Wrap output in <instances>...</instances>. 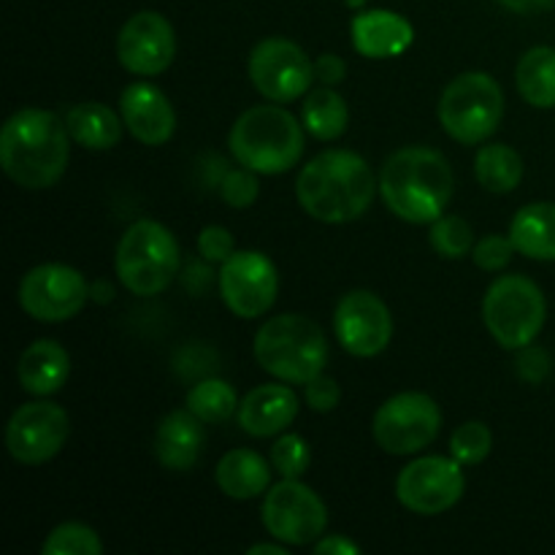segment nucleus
I'll use <instances>...</instances> for the list:
<instances>
[{"label":"nucleus","mask_w":555,"mask_h":555,"mask_svg":"<svg viewBox=\"0 0 555 555\" xmlns=\"http://www.w3.org/2000/svg\"><path fill=\"white\" fill-rule=\"evenodd\" d=\"M228 146L238 166L276 177L301 160L304 128L282 106H253L233 122Z\"/></svg>","instance_id":"obj_5"},{"label":"nucleus","mask_w":555,"mask_h":555,"mask_svg":"<svg viewBox=\"0 0 555 555\" xmlns=\"http://www.w3.org/2000/svg\"><path fill=\"white\" fill-rule=\"evenodd\" d=\"M70 434L68 412L52 401H27L5 426V448L16 464L38 466L65 448Z\"/></svg>","instance_id":"obj_13"},{"label":"nucleus","mask_w":555,"mask_h":555,"mask_svg":"<svg viewBox=\"0 0 555 555\" xmlns=\"http://www.w3.org/2000/svg\"><path fill=\"white\" fill-rule=\"evenodd\" d=\"M43 555H101L103 542L90 526L60 524L41 545Z\"/></svg>","instance_id":"obj_31"},{"label":"nucleus","mask_w":555,"mask_h":555,"mask_svg":"<svg viewBox=\"0 0 555 555\" xmlns=\"http://www.w3.org/2000/svg\"><path fill=\"white\" fill-rule=\"evenodd\" d=\"M455 459L426 455L401 469L396 480V496L415 515H442L461 502L466 477Z\"/></svg>","instance_id":"obj_14"},{"label":"nucleus","mask_w":555,"mask_h":555,"mask_svg":"<svg viewBox=\"0 0 555 555\" xmlns=\"http://www.w3.org/2000/svg\"><path fill=\"white\" fill-rule=\"evenodd\" d=\"M515 85L524 101L534 108L555 106V49L534 47L520 57Z\"/></svg>","instance_id":"obj_26"},{"label":"nucleus","mask_w":555,"mask_h":555,"mask_svg":"<svg viewBox=\"0 0 555 555\" xmlns=\"http://www.w3.org/2000/svg\"><path fill=\"white\" fill-rule=\"evenodd\" d=\"M304 399H307L309 410L331 412L339 406L341 388L336 385V379L325 377V374H318V377L309 379V383L304 385Z\"/></svg>","instance_id":"obj_37"},{"label":"nucleus","mask_w":555,"mask_h":555,"mask_svg":"<svg viewBox=\"0 0 555 555\" xmlns=\"http://www.w3.org/2000/svg\"><path fill=\"white\" fill-rule=\"evenodd\" d=\"M334 331L339 345L356 358H374L393 339V318L379 296L352 291L334 312Z\"/></svg>","instance_id":"obj_16"},{"label":"nucleus","mask_w":555,"mask_h":555,"mask_svg":"<svg viewBox=\"0 0 555 555\" xmlns=\"http://www.w3.org/2000/svg\"><path fill=\"white\" fill-rule=\"evenodd\" d=\"M68 125L47 108H20L0 128V168L25 190H47L68 168Z\"/></svg>","instance_id":"obj_1"},{"label":"nucleus","mask_w":555,"mask_h":555,"mask_svg":"<svg viewBox=\"0 0 555 555\" xmlns=\"http://www.w3.org/2000/svg\"><path fill=\"white\" fill-rule=\"evenodd\" d=\"M65 125H68V133L76 144L85 146V150L103 152L119 144L125 122L106 103L85 101L70 108L68 117H65Z\"/></svg>","instance_id":"obj_24"},{"label":"nucleus","mask_w":555,"mask_h":555,"mask_svg":"<svg viewBox=\"0 0 555 555\" xmlns=\"http://www.w3.org/2000/svg\"><path fill=\"white\" fill-rule=\"evenodd\" d=\"M70 374V358L63 345L52 339H38L27 347L16 363V379H20L22 390L30 396H52L68 383Z\"/></svg>","instance_id":"obj_22"},{"label":"nucleus","mask_w":555,"mask_h":555,"mask_svg":"<svg viewBox=\"0 0 555 555\" xmlns=\"http://www.w3.org/2000/svg\"><path fill=\"white\" fill-rule=\"evenodd\" d=\"M379 184L361 155L350 150H325L301 168L296 198L320 222H352L372 206Z\"/></svg>","instance_id":"obj_2"},{"label":"nucleus","mask_w":555,"mask_h":555,"mask_svg":"<svg viewBox=\"0 0 555 555\" xmlns=\"http://www.w3.org/2000/svg\"><path fill=\"white\" fill-rule=\"evenodd\" d=\"M119 117L135 141L146 146H163L177 130V112L171 101L150 81L125 87L119 98Z\"/></svg>","instance_id":"obj_18"},{"label":"nucleus","mask_w":555,"mask_h":555,"mask_svg":"<svg viewBox=\"0 0 555 555\" xmlns=\"http://www.w3.org/2000/svg\"><path fill=\"white\" fill-rule=\"evenodd\" d=\"M314 76H318L325 87H336L345 81L347 63L339 54H323V57H318V63H314Z\"/></svg>","instance_id":"obj_39"},{"label":"nucleus","mask_w":555,"mask_h":555,"mask_svg":"<svg viewBox=\"0 0 555 555\" xmlns=\"http://www.w3.org/2000/svg\"><path fill=\"white\" fill-rule=\"evenodd\" d=\"M92 296H95V301L106 304V301H112V298H114V291H112V285L106 287V282H98V285L92 287Z\"/></svg>","instance_id":"obj_43"},{"label":"nucleus","mask_w":555,"mask_h":555,"mask_svg":"<svg viewBox=\"0 0 555 555\" xmlns=\"http://www.w3.org/2000/svg\"><path fill=\"white\" fill-rule=\"evenodd\" d=\"M304 128L314 135L318 141H336L350 125V112L347 103L334 87H320L312 90L304 101Z\"/></svg>","instance_id":"obj_27"},{"label":"nucleus","mask_w":555,"mask_h":555,"mask_svg":"<svg viewBox=\"0 0 555 555\" xmlns=\"http://www.w3.org/2000/svg\"><path fill=\"white\" fill-rule=\"evenodd\" d=\"M442 428L439 404L426 393H399L374 415V439L390 455H415L426 450Z\"/></svg>","instance_id":"obj_10"},{"label":"nucleus","mask_w":555,"mask_h":555,"mask_svg":"<svg viewBox=\"0 0 555 555\" xmlns=\"http://www.w3.org/2000/svg\"><path fill=\"white\" fill-rule=\"evenodd\" d=\"M513 253H518L509 236H486L475 244L472 249V258L480 266L482 271H502L507 269V263L513 260Z\"/></svg>","instance_id":"obj_35"},{"label":"nucleus","mask_w":555,"mask_h":555,"mask_svg":"<svg viewBox=\"0 0 555 555\" xmlns=\"http://www.w3.org/2000/svg\"><path fill=\"white\" fill-rule=\"evenodd\" d=\"M198 253L206 263H225L233 253H236V242H233L231 231L222 225H206L198 233Z\"/></svg>","instance_id":"obj_36"},{"label":"nucleus","mask_w":555,"mask_h":555,"mask_svg":"<svg viewBox=\"0 0 555 555\" xmlns=\"http://www.w3.org/2000/svg\"><path fill=\"white\" fill-rule=\"evenodd\" d=\"M247 553L249 555H287V547L285 542H282V545H253Z\"/></svg>","instance_id":"obj_42"},{"label":"nucleus","mask_w":555,"mask_h":555,"mask_svg":"<svg viewBox=\"0 0 555 555\" xmlns=\"http://www.w3.org/2000/svg\"><path fill=\"white\" fill-rule=\"evenodd\" d=\"M242 401L236 390L222 379H204L188 393V410L204 423H225L233 412H238Z\"/></svg>","instance_id":"obj_29"},{"label":"nucleus","mask_w":555,"mask_h":555,"mask_svg":"<svg viewBox=\"0 0 555 555\" xmlns=\"http://www.w3.org/2000/svg\"><path fill=\"white\" fill-rule=\"evenodd\" d=\"M499 3L507 5L509 11H518V14H531V11L555 9V0H499Z\"/></svg>","instance_id":"obj_41"},{"label":"nucleus","mask_w":555,"mask_h":555,"mask_svg":"<svg viewBox=\"0 0 555 555\" xmlns=\"http://www.w3.org/2000/svg\"><path fill=\"white\" fill-rule=\"evenodd\" d=\"M280 293V274L269 255L238 249L220 269V296L236 318L253 320L269 312Z\"/></svg>","instance_id":"obj_15"},{"label":"nucleus","mask_w":555,"mask_h":555,"mask_svg":"<svg viewBox=\"0 0 555 555\" xmlns=\"http://www.w3.org/2000/svg\"><path fill=\"white\" fill-rule=\"evenodd\" d=\"M215 480L225 496L236 499V502H249V499H258L260 493L269 491L271 466L255 450L238 448L222 455Z\"/></svg>","instance_id":"obj_23"},{"label":"nucleus","mask_w":555,"mask_h":555,"mask_svg":"<svg viewBox=\"0 0 555 555\" xmlns=\"http://www.w3.org/2000/svg\"><path fill=\"white\" fill-rule=\"evenodd\" d=\"M347 5H350V9H363V5H366V0H345Z\"/></svg>","instance_id":"obj_44"},{"label":"nucleus","mask_w":555,"mask_h":555,"mask_svg":"<svg viewBox=\"0 0 555 555\" xmlns=\"http://www.w3.org/2000/svg\"><path fill=\"white\" fill-rule=\"evenodd\" d=\"M253 352L266 374L287 385H307L328 363V341L320 325L293 312L266 320L255 334Z\"/></svg>","instance_id":"obj_4"},{"label":"nucleus","mask_w":555,"mask_h":555,"mask_svg":"<svg viewBox=\"0 0 555 555\" xmlns=\"http://www.w3.org/2000/svg\"><path fill=\"white\" fill-rule=\"evenodd\" d=\"M258 179L249 168H231L220 182V195L233 209H249L258 201Z\"/></svg>","instance_id":"obj_34"},{"label":"nucleus","mask_w":555,"mask_h":555,"mask_svg":"<svg viewBox=\"0 0 555 555\" xmlns=\"http://www.w3.org/2000/svg\"><path fill=\"white\" fill-rule=\"evenodd\" d=\"M114 269L133 296H160L179 274L177 238L155 220L133 222L119 238Z\"/></svg>","instance_id":"obj_6"},{"label":"nucleus","mask_w":555,"mask_h":555,"mask_svg":"<svg viewBox=\"0 0 555 555\" xmlns=\"http://www.w3.org/2000/svg\"><path fill=\"white\" fill-rule=\"evenodd\" d=\"M117 57L135 76H157L177 57V33L157 11H139L117 36Z\"/></svg>","instance_id":"obj_17"},{"label":"nucleus","mask_w":555,"mask_h":555,"mask_svg":"<svg viewBox=\"0 0 555 555\" xmlns=\"http://www.w3.org/2000/svg\"><path fill=\"white\" fill-rule=\"evenodd\" d=\"M92 287L74 266L41 263L20 282V307L38 323H65L90 301Z\"/></svg>","instance_id":"obj_11"},{"label":"nucleus","mask_w":555,"mask_h":555,"mask_svg":"<svg viewBox=\"0 0 555 555\" xmlns=\"http://www.w3.org/2000/svg\"><path fill=\"white\" fill-rule=\"evenodd\" d=\"M493 448V434L486 423L469 421L464 426L455 428L453 439H450V455H453L459 464L475 466L480 461L488 459Z\"/></svg>","instance_id":"obj_32"},{"label":"nucleus","mask_w":555,"mask_h":555,"mask_svg":"<svg viewBox=\"0 0 555 555\" xmlns=\"http://www.w3.org/2000/svg\"><path fill=\"white\" fill-rule=\"evenodd\" d=\"M249 79L269 101L291 103L309 92L318 76L314 63L298 43L287 38H266L249 54Z\"/></svg>","instance_id":"obj_12"},{"label":"nucleus","mask_w":555,"mask_h":555,"mask_svg":"<svg viewBox=\"0 0 555 555\" xmlns=\"http://www.w3.org/2000/svg\"><path fill=\"white\" fill-rule=\"evenodd\" d=\"M260 518H263L266 531L276 542L304 547L314 545L325 534L328 509H325L323 499L301 480L282 477V482L266 491Z\"/></svg>","instance_id":"obj_9"},{"label":"nucleus","mask_w":555,"mask_h":555,"mask_svg":"<svg viewBox=\"0 0 555 555\" xmlns=\"http://www.w3.org/2000/svg\"><path fill=\"white\" fill-rule=\"evenodd\" d=\"M547 304L540 285L529 276L504 274L488 287L482 301V320L504 350H524L534 345L545 328Z\"/></svg>","instance_id":"obj_8"},{"label":"nucleus","mask_w":555,"mask_h":555,"mask_svg":"<svg viewBox=\"0 0 555 555\" xmlns=\"http://www.w3.org/2000/svg\"><path fill=\"white\" fill-rule=\"evenodd\" d=\"M352 47L358 54L372 60L399 57L415 41V27L410 20L388 9H369L352 20Z\"/></svg>","instance_id":"obj_19"},{"label":"nucleus","mask_w":555,"mask_h":555,"mask_svg":"<svg viewBox=\"0 0 555 555\" xmlns=\"http://www.w3.org/2000/svg\"><path fill=\"white\" fill-rule=\"evenodd\" d=\"M515 249L531 260H555V204H529L509 222Z\"/></svg>","instance_id":"obj_25"},{"label":"nucleus","mask_w":555,"mask_h":555,"mask_svg":"<svg viewBox=\"0 0 555 555\" xmlns=\"http://www.w3.org/2000/svg\"><path fill=\"white\" fill-rule=\"evenodd\" d=\"M455 177L448 157L431 146H404L385 160L379 195L396 217L406 222L439 220L453 198Z\"/></svg>","instance_id":"obj_3"},{"label":"nucleus","mask_w":555,"mask_h":555,"mask_svg":"<svg viewBox=\"0 0 555 555\" xmlns=\"http://www.w3.org/2000/svg\"><path fill=\"white\" fill-rule=\"evenodd\" d=\"M190 410L168 412L155 434V455L166 469L188 472L204 450V426Z\"/></svg>","instance_id":"obj_21"},{"label":"nucleus","mask_w":555,"mask_h":555,"mask_svg":"<svg viewBox=\"0 0 555 555\" xmlns=\"http://www.w3.org/2000/svg\"><path fill=\"white\" fill-rule=\"evenodd\" d=\"M518 374L531 385L542 383L551 374V356L540 350V347H524L518 358Z\"/></svg>","instance_id":"obj_38"},{"label":"nucleus","mask_w":555,"mask_h":555,"mask_svg":"<svg viewBox=\"0 0 555 555\" xmlns=\"http://www.w3.org/2000/svg\"><path fill=\"white\" fill-rule=\"evenodd\" d=\"M314 553L318 555H358L361 553V547H358L352 540H347V537L331 534V537H320V540L314 542Z\"/></svg>","instance_id":"obj_40"},{"label":"nucleus","mask_w":555,"mask_h":555,"mask_svg":"<svg viewBox=\"0 0 555 555\" xmlns=\"http://www.w3.org/2000/svg\"><path fill=\"white\" fill-rule=\"evenodd\" d=\"M475 177L488 193H513L524 179V157L507 144H486L475 157Z\"/></svg>","instance_id":"obj_28"},{"label":"nucleus","mask_w":555,"mask_h":555,"mask_svg":"<svg viewBox=\"0 0 555 555\" xmlns=\"http://www.w3.org/2000/svg\"><path fill=\"white\" fill-rule=\"evenodd\" d=\"M504 117V92L486 70L461 74L439 98V122L459 144H482L496 133Z\"/></svg>","instance_id":"obj_7"},{"label":"nucleus","mask_w":555,"mask_h":555,"mask_svg":"<svg viewBox=\"0 0 555 555\" xmlns=\"http://www.w3.org/2000/svg\"><path fill=\"white\" fill-rule=\"evenodd\" d=\"M309 461H312L309 444L298 434H282L274 442V448H271V466L285 480H298L309 469Z\"/></svg>","instance_id":"obj_33"},{"label":"nucleus","mask_w":555,"mask_h":555,"mask_svg":"<svg viewBox=\"0 0 555 555\" xmlns=\"http://www.w3.org/2000/svg\"><path fill=\"white\" fill-rule=\"evenodd\" d=\"M434 253H439L448 260H461L475 249V233L464 217H439L431 222L428 233Z\"/></svg>","instance_id":"obj_30"},{"label":"nucleus","mask_w":555,"mask_h":555,"mask_svg":"<svg viewBox=\"0 0 555 555\" xmlns=\"http://www.w3.org/2000/svg\"><path fill=\"white\" fill-rule=\"evenodd\" d=\"M298 415V396L291 385H260L249 390L238 404V426L249 437H276Z\"/></svg>","instance_id":"obj_20"}]
</instances>
